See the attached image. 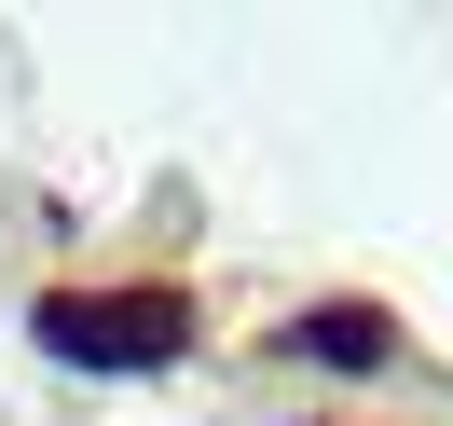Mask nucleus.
I'll use <instances>...</instances> for the list:
<instances>
[{
    "instance_id": "nucleus-1",
    "label": "nucleus",
    "mask_w": 453,
    "mask_h": 426,
    "mask_svg": "<svg viewBox=\"0 0 453 426\" xmlns=\"http://www.w3.org/2000/svg\"><path fill=\"white\" fill-rule=\"evenodd\" d=\"M179 330H193V316H179L165 289H111V303H42V344H56V358H83V371H151V358H179Z\"/></svg>"
},
{
    "instance_id": "nucleus-2",
    "label": "nucleus",
    "mask_w": 453,
    "mask_h": 426,
    "mask_svg": "<svg viewBox=\"0 0 453 426\" xmlns=\"http://www.w3.org/2000/svg\"><path fill=\"white\" fill-rule=\"evenodd\" d=\"M303 358H330V371H371V358H385V316H371V303H330V316H303Z\"/></svg>"
}]
</instances>
